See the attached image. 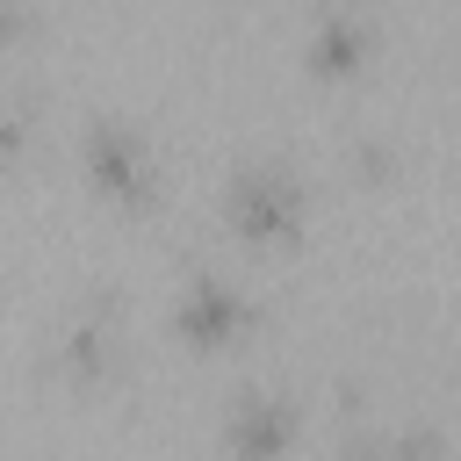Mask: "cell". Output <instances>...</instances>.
<instances>
[{
  "mask_svg": "<svg viewBox=\"0 0 461 461\" xmlns=\"http://www.w3.org/2000/svg\"><path fill=\"white\" fill-rule=\"evenodd\" d=\"M223 223L245 245H295L310 223V180L288 158H245L223 173Z\"/></svg>",
  "mask_w": 461,
  "mask_h": 461,
  "instance_id": "1",
  "label": "cell"
},
{
  "mask_svg": "<svg viewBox=\"0 0 461 461\" xmlns=\"http://www.w3.org/2000/svg\"><path fill=\"white\" fill-rule=\"evenodd\" d=\"M346 461H439V432H396V439H375Z\"/></svg>",
  "mask_w": 461,
  "mask_h": 461,
  "instance_id": "7",
  "label": "cell"
},
{
  "mask_svg": "<svg viewBox=\"0 0 461 461\" xmlns=\"http://www.w3.org/2000/svg\"><path fill=\"white\" fill-rule=\"evenodd\" d=\"M79 173L115 209H151L158 202V158H151L144 130L122 122V115H86V130H79Z\"/></svg>",
  "mask_w": 461,
  "mask_h": 461,
  "instance_id": "3",
  "label": "cell"
},
{
  "mask_svg": "<svg viewBox=\"0 0 461 461\" xmlns=\"http://www.w3.org/2000/svg\"><path fill=\"white\" fill-rule=\"evenodd\" d=\"M303 432V396L281 382H252L223 403V454L230 461H281Z\"/></svg>",
  "mask_w": 461,
  "mask_h": 461,
  "instance_id": "4",
  "label": "cell"
},
{
  "mask_svg": "<svg viewBox=\"0 0 461 461\" xmlns=\"http://www.w3.org/2000/svg\"><path fill=\"white\" fill-rule=\"evenodd\" d=\"M259 317H267L259 295H252L238 274H223V267H194V274H180V288H173V303H166L173 339L194 346V353L245 346V339L259 331Z\"/></svg>",
  "mask_w": 461,
  "mask_h": 461,
  "instance_id": "2",
  "label": "cell"
},
{
  "mask_svg": "<svg viewBox=\"0 0 461 461\" xmlns=\"http://www.w3.org/2000/svg\"><path fill=\"white\" fill-rule=\"evenodd\" d=\"M115 353H122V303L108 295V288H94V295H79L65 317H58V346H50V360H58V375L65 382H101L108 367H115Z\"/></svg>",
  "mask_w": 461,
  "mask_h": 461,
  "instance_id": "5",
  "label": "cell"
},
{
  "mask_svg": "<svg viewBox=\"0 0 461 461\" xmlns=\"http://www.w3.org/2000/svg\"><path fill=\"white\" fill-rule=\"evenodd\" d=\"M375 36L382 29H375V14L360 0H331V7H317L310 36H303V72L310 79H353V72H367Z\"/></svg>",
  "mask_w": 461,
  "mask_h": 461,
  "instance_id": "6",
  "label": "cell"
}]
</instances>
